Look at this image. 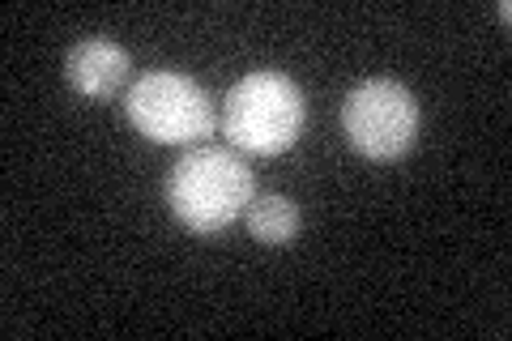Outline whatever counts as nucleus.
Here are the masks:
<instances>
[{"label": "nucleus", "instance_id": "5", "mask_svg": "<svg viewBox=\"0 0 512 341\" xmlns=\"http://www.w3.org/2000/svg\"><path fill=\"white\" fill-rule=\"evenodd\" d=\"M128 69H133V64H128V52L111 39H86L64 56V77H69V86L82 94V99H94V103L116 99L120 86L128 81Z\"/></svg>", "mask_w": 512, "mask_h": 341}, {"label": "nucleus", "instance_id": "3", "mask_svg": "<svg viewBox=\"0 0 512 341\" xmlns=\"http://www.w3.org/2000/svg\"><path fill=\"white\" fill-rule=\"evenodd\" d=\"M124 116L141 137L158 145H197L218 128L214 99L192 77L171 69L137 77L124 94Z\"/></svg>", "mask_w": 512, "mask_h": 341}, {"label": "nucleus", "instance_id": "2", "mask_svg": "<svg viewBox=\"0 0 512 341\" xmlns=\"http://www.w3.org/2000/svg\"><path fill=\"white\" fill-rule=\"evenodd\" d=\"M303 120H308L303 90L286 73H269V69L239 77L227 103H222V133H227V141L235 150L261 158L291 150L303 133Z\"/></svg>", "mask_w": 512, "mask_h": 341}, {"label": "nucleus", "instance_id": "4", "mask_svg": "<svg viewBox=\"0 0 512 341\" xmlns=\"http://www.w3.org/2000/svg\"><path fill=\"white\" fill-rule=\"evenodd\" d=\"M342 128H346V141L363 158L393 162L410 154L414 137H419V103H414V94L402 81L372 77L346 94Z\"/></svg>", "mask_w": 512, "mask_h": 341}, {"label": "nucleus", "instance_id": "1", "mask_svg": "<svg viewBox=\"0 0 512 341\" xmlns=\"http://www.w3.org/2000/svg\"><path fill=\"white\" fill-rule=\"evenodd\" d=\"M256 197L252 167L235 150L218 145H192L167 175V205L188 231L214 235L227 231Z\"/></svg>", "mask_w": 512, "mask_h": 341}, {"label": "nucleus", "instance_id": "6", "mask_svg": "<svg viewBox=\"0 0 512 341\" xmlns=\"http://www.w3.org/2000/svg\"><path fill=\"white\" fill-rule=\"evenodd\" d=\"M248 231L269 243V248H286V243L299 239V205L291 197H252V205L244 209Z\"/></svg>", "mask_w": 512, "mask_h": 341}]
</instances>
